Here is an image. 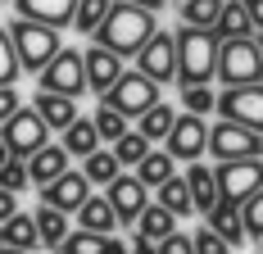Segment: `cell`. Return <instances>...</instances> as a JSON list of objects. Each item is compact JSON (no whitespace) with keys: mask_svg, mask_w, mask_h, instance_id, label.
<instances>
[{"mask_svg":"<svg viewBox=\"0 0 263 254\" xmlns=\"http://www.w3.org/2000/svg\"><path fill=\"white\" fill-rule=\"evenodd\" d=\"M155 32H159V14L136 9V5H127V0H114L109 14H105V23L91 32V41L105 46V50H114L118 59H136V50H141Z\"/></svg>","mask_w":263,"mask_h":254,"instance_id":"obj_1","label":"cell"},{"mask_svg":"<svg viewBox=\"0 0 263 254\" xmlns=\"http://www.w3.org/2000/svg\"><path fill=\"white\" fill-rule=\"evenodd\" d=\"M100 254H132V245L118 241V236H105V241H100Z\"/></svg>","mask_w":263,"mask_h":254,"instance_id":"obj_44","label":"cell"},{"mask_svg":"<svg viewBox=\"0 0 263 254\" xmlns=\"http://www.w3.org/2000/svg\"><path fill=\"white\" fill-rule=\"evenodd\" d=\"M127 5H136V9H150V14H163V5H168V0H127Z\"/></svg>","mask_w":263,"mask_h":254,"instance_id":"obj_46","label":"cell"},{"mask_svg":"<svg viewBox=\"0 0 263 254\" xmlns=\"http://www.w3.org/2000/svg\"><path fill=\"white\" fill-rule=\"evenodd\" d=\"M213 177H218V200L240 209L263 186V159H227L213 168Z\"/></svg>","mask_w":263,"mask_h":254,"instance_id":"obj_9","label":"cell"},{"mask_svg":"<svg viewBox=\"0 0 263 254\" xmlns=\"http://www.w3.org/2000/svg\"><path fill=\"white\" fill-rule=\"evenodd\" d=\"M36 91H50V96H68V100H78L86 96V73H82V50H68V46H59L50 64L36 73Z\"/></svg>","mask_w":263,"mask_h":254,"instance_id":"obj_7","label":"cell"},{"mask_svg":"<svg viewBox=\"0 0 263 254\" xmlns=\"http://www.w3.org/2000/svg\"><path fill=\"white\" fill-rule=\"evenodd\" d=\"M259 55H263V37H259Z\"/></svg>","mask_w":263,"mask_h":254,"instance_id":"obj_50","label":"cell"},{"mask_svg":"<svg viewBox=\"0 0 263 254\" xmlns=\"http://www.w3.org/2000/svg\"><path fill=\"white\" fill-rule=\"evenodd\" d=\"M191 250L195 254H232V245H227L222 236H213L209 227H195L191 231Z\"/></svg>","mask_w":263,"mask_h":254,"instance_id":"obj_40","label":"cell"},{"mask_svg":"<svg viewBox=\"0 0 263 254\" xmlns=\"http://www.w3.org/2000/svg\"><path fill=\"white\" fill-rule=\"evenodd\" d=\"M109 150H114V159H118L123 168H136V164H141L145 154L155 150V146H150V141H145V136H141L136 127H127V132H123V136H118V141H114Z\"/></svg>","mask_w":263,"mask_h":254,"instance_id":"obj_31","label":"cell"},{"mask_svg":"<svg viewBox=\"0 0 263 254\" xmlns=\"http://www.w3.org/2000/svg\"><path fill=\"white\" fill-rule=\"evenodd\" d=\"M204 227H209L213 236H222L232 250L245 245V223H240V209H236V204H222V200H218L209 213H204Z\"/></svg>","mask_w":263,"mask_h":254,"instance_id":"obj_19","label":"cell"},{"mask_svg":"<svg viewBox=\"0 0 263 254\" xmlns=\"http://www.w3.org/2000/svg\"><path fill=\"white\" fill-rule=\"evenodd\" d=\"M5 159H9V150H5V141H0V164H5Z\"/></svg>","mask_w":263,"mask_h":254,"instance_id":"obj_49","label":"cell"},{"mask_svg":"<svg viewBox=\"0 0 263 254\" xmlns=\"http://www.w3.org/2000/svg\"><path fill=\"white\" fill-rule=\"evenodd\" d=\"M23 164H27V182H32V186H46V182H54L59 173L73 168V164H68V150H64L59 141H46L36 154H27Z\"/></svg>","mask_w":263,"mask_h":254,"instance_id":"obj_16","label":"cell"},{"mask_svg":"<svg viewBox=\"0 0 263 254\" xmlns=\"http://www.w3.org/2000/svg\"><path fill=\"white\" fill-rule=\"evenodd\" d=\"M173 231H177V218H173L168 209H159L155 200L141 209V218H136V236H145V241H155V245H159V241L173 236Z\"/></svg>","mask_w":263,"mask_h":254,"instance_id":"obj_26","label":"cell"},{"mask_svg":"<svg viewBox=\"0 0 263 254\" xmlns=\"http://www.w3.org/2000/svg\"><path fill=\"white\" fill-rule=\"evenodd\" d=\"M0 141H5L9 159H27V154H36L50 141V127L41 123V114H36L32 104H18V109L0 123Z\"/></svg>","mask_w":263,"mask_h":254,"instance_id":"obj_5","label":"cell"},{"mask_svg":"<svg viewBox=\"0 0 263 254\" xmlns=\"http://www.w3.org/2000/svg\"><path fill=\"white\" fill-rule=\"evenodd\" d=\"M82 73H86V91L105 100V91L123 77V59H118L114 50H105V46L91 41V50H82Z\"/></svg>","mask_w":263,"mask_h":254,"instance_id":"obj_15","label":"cell"},{"mask_svg":"<svg viewBox=\"0 0 263 254\" xmlns=\"http://www.w3.org/2000/svg\"><path fill=\"white\" fill-rule=\"evenodd\" d=\"M132 173H136V182H141V186H150V191H155L159 182H168L173 173H177V164H173V154H168V150H150L136 168H132Z\"/></svg>","mask_w":263,"mask_h":254,"instance_id":"obj_28","label":"cell"},{"mask_svg":"<svg viewBox=\"0 0 263 254\" xmlns=\"http://www.w3.org/2000/svg\"><path fill=\"white\" fill-rule=\"evenodd\" d=\"M213 77L222 86H250L263 82V55L254 37H232V41H218V68Z\"/></svg>","mask_w":263,"mask_h":254,"instance_id":"obj_4","label":"cell"},{"mask_svg":"<svg viewBox=\"0 0 263 254\" xmlns=\"http://www.w3.org/2000/svg\"><path fill=\"white\" fill-rule=\"evenodd\" d=\"M204 141H209V123L195 118V114H177L173 132L163 136V150L177 164H195V159H204Z\"/></svg>","mask_w":263,"mask_h":254,"instance_id":"obj_12","label":"cell"},{"mask_svg":"<svg viewBox=\"0 0 263 254\" xmlns=\"http://www.w3.org/2000/svg\"><path fill=\"white\" fill-rule=\"evenodd\" d=\"M78 173L91 182V186H109V182L123 173V164L114 159V150H91L86 159H82V168H78Z\"/></svg>","mask_w":263,"mask_h":254,"instance_id":"obj_29","label":"cell"},{"mask_svg":"<svg viewBox=\"0 0 263 254\" xmlns=\"http://www.w3.org/2000/svg\"><path fill=\"white\" fill-rule=\"evenodd\" d=\"M59 146L68 150V159H86L91 150H100V136H96V127H91V118H73V123L59 132Z\"/></svg>","mask_w":263,"mask_h":254,"instance_id":"obj_23","label":"cell"},{"mask_svg":"<svg viewBox=\"0 0 263 254\" xmlns=\"http://www.w3.org/2000/svg\"><path fill=\"white\" fill-rule=\"evenodd\" d=\"M177 86H209L218 68V37L204 27H177Z\"/></svg>","mask_w":263,"mask_h":254,"instance_id":"obj_2","label":"cell"},{"mask_svg":"<svg viewBox=\"0 0 263 254\" xmlns=\"http://www.w3.org/2000/svg\"><path fill=\"white\" fill-rule=\"evenodd\" d=\"M213 114L263 136V82H250V86H222V91H218V104H213Z\"/></svg>","mask_w":263,"mask_h":254,"instance_id":"obj_6","label":"cell"},{"mask_svg":"<svg viewBox=\"0 0 263 254\" xmlns=\"http://www.w3.org/2000/svg\"><path fill=\"white\" fill-rule=\"evenodd\" d=\"M18 55H14V46H9V32L0 27V86H14L18 82Z\"/></svg>","mask_w":263,"mask_h":254,"instance_id":"obj_39","label":"cell"},{"mask_svg":"<svg viewBox=\"0 0 263 254\" xmlns=\"http://www.w3.org/2000/svg\"><path fill=\"white\" fill-rule=\"evenodd\" d=\"M186 191H191V204H195V213H209L213 204H218V177H213L209 164H186Z\"/></svg>","mask_w":263,"mask_h":254,"instance_id":"obj_18","label":"cell"},{"mask_svg":"<svg viewBox=\"0 0 263 254\" xmlns=\"http://www.w3.org/2000/svg\"><path fill=\"white\" fill-rule=\"evenodd\" d=\"M0 254H27V250H14V245H0Z\"/></svg>","mask_w":263,"mask_h":254,"instance_id":"obj_48","label":"cell"},{"mask_svg":"<svg viewBox=\"0 0 263 254\" xmlns=\"http://www.w3.org/2000/svg\"><path fill=\"white\" fill-rule=\"evenodd\" d=\"M41 191V204H50V209H59V213H78L82 209V200L91 195V182L82 177L78 168H68V173H59L54 182H46V186H36Z\"/></svg>","mask_w":263,"mask_h":254,"instance_id":"obj_14","label":"cell"},{"mask_svg":"<svg viewBox=\"0 0 263 254\" xmlns=\"http://www.w3.org/2000/svg\"><path fill=\"white\" fill-rule=\"evenodd\" d=\"M136 73H145L150 82H159V86L177 82V41H173V32L159 27L155 37L136 50Z\"/></svg>","mask_w":263,"mask_h":254,"instance_id":"obj_11","label":"cell"},{"mask_svg":"<svg viewBox=\"0 0 263 254\" xmlns=\"http://www.w3.org/2000/svg\"><path fill=\"white\" fill-rule=\"evenodd\" d=\"M213 104H218V91H209V86H182V114L209 118Z\"/></svg>","mask_w":263,"mask_h":254,"instance_id":"obj_35","label":"cell"},{"mask_svg":"<svg viewBox=\"0 0 263 254\" xmlns=\"http://www.w3.org/2000/svg\"><path fill=\"white\" fill-rule=\"evenodd\" d=\"M204 150H209L218 164H227V159H263V136L250 132V127H236V123H227V118H218V123L209 127Z\"/></svg>","mask_w":263,"mask_h":254,"instance_id":"obj_10","label":"cell"},{"mask_svg":"<svg viewBox=\"0 0 263 254\" xmlns=\"http://www.w3.org/2000/svg\"><path fill=\"white\" fill-rule=\"evenodd\" d=\"M5 32H9V46L18 55V68H23V73H41L54 55H59V46H64L54 27L32 23V19H14Z\"/></svg>","mask_w":263,"mask_h":254,"instance_id":"obj_3","label":"cell"},{"mask_svg":"<svg viewBox=\"0 0 263 254\" xmlns=\"http://www.w3.org/2000/svg\"><path fill=\"white\" fill-rule=\"evenodd\" d=\"M78 227L82 231H96V236H114L118 213H114V204H109L105 195H86L82 209H78Z\"/></svg>","mask_w":263,"mask_h":254,"instance_id":"obj_21","label":"cell"},{"mask_svg":"<svg viewBox=\"0 0 263 254\" xmlns=\"http://www.w3.org/2000/svg\"><path fill=\"white\" fill-rule=\"evenodd\" d=\"M32 109L41 114V123L50 127V132H64V127L78 118V100H68V96H50V91H36V96H32Z\"/></svg>","mask_w":263,"mask_h":254,"instance_id":"obj_20","label":"cell"},{"mask_svg":"<svg viewBox=\"0 0 263 254\" xmlns=\"http://www.w3.org/2000/svg\"><path fill=\"white\" fill-rule=\"evenodd\" d=\"M0 245H14V250H36L41 245V236H36V223H32V213H14L9 223H0Z\"/></svg>","mask_w":263,"mask_h":254,"instance_id":"obj_25","label":"cell"},{"mask_svg":"<svg viewBox=\"0 0 263 254\" xmlns=\"http://www.w3.org/2000/svg\"><path fill=\"white\" fill-rule=\"evenodd\" d=\"M105 200L114 204V213H118V227H136L141 209L150 204V186H141L136 173H118V177L105 186Z\"/></svg>","mask_w":263,"mask_h":254,"instance_id":"obj_13","label":"cell"},{"mask_svg":"<svg viewBox=\"0 0 263 254\" xmlns=\"http://www.w3.org/2000/svg\"><path fill=\"white\" fill-rule=\"evenodd\" d=\"M109 5H114V0H78V9H73V27H78L82 37H91L96 27L105 23Z\"/></svg>","mask_w":263,"mask_h":254,"instance_id":"obj_34","label":"cell"},{"mask_svg":"<svg viewBox=\"0 0 263 254\" xmlns=\"http://www.w3.org/2000/svg\"><path fill=\"white\" fill-rule=\"evenodd\" d=\"M245 14H250V27L263 32V0H245Z\"/></svg>","mask_w":263,"mask_h":254,"instance_id":"obj_45","label":"cell"},{"mask_svg":"<svg viewBox=\"0 0 263 254\" xmlns=\"http://www.w3.org/2000/svg\"><path fill=\"white\" fill-rule=\"evenodd\" d=\"M222 14V0H182V27H204L209 32Z\"/></svg>","mask_w":263,"mask_h":254,"instance_id":"obj_32","label":"cell"},{"mask_svg":"<svg viewBox=\"0 0 263 254\" xmlns=\"http://www.w3.org/2000/svg\"><path fill=\"white\" fill-rule=\"evenodd\" d=\"M18 213V195H9V191H0V223H9Z\"/></svg>","mask_w":263,"mask_h":254,"instance_id":"obj_43","label":"cell"},{"mask_svg":"<svg viewBox=\"0 0 263 254\" xmlns=\"http://www.w3.org/2000/svg\"><path fill=\"white\" fill-rule=\"evenodd\" d=\"M218 41H232V37H250L254 27H250V14H245V0H222V14H218V23L209 27Z\"/></svg>","mask_w":263,"mask_h":254,"instance_id":"obj_24","label":"cell"},{"mask_svg":"<svg viewBox=\"0 0 263 254\" xmlns=\"http://www.w3.org/2000/svg\"><path fill=\"white\" fill-rule=\"evenodd\" d=\"M173 118H177V114H173V104H168V100H159V104H150V109L136 118V132H141V136L155 146V141H163V136L173 132Z\"/></svg>","mask_w":263,"mask_h":254,"instance_id":"obj_27","label":"cell"},{"mask_svg":"<svg viewBox=\"0 0 263 254\" xmlns=\"http://www.w3.org/2000/svg\"><path fill=\"white\" fill-rule=\"evenodd\" d=\"M50 254H59V250H50Z\"/></svg>","mask_w":263,"mask_h":254,"instance_id":"obj_51","label":"cell"},{"mask_svg":"<svg viewBox=\"0 0 263 254\" xmlns=\"http://www.w3.org/2000/svg\"><path fill=\"white\" fill-rule=\"evenodd\" d=\"M155 204H159V209H168L173 218H191V213H195V204H191V191H186V177H182V173H173L168 182H159V186H155Z\"/></svg>","mask_w":263,"mask_h":254,"instance_id":"obj_22","label":"cell"},{"mask_svg":"<svg viewBox=\"0 0 263 254\" xmlns=\"http://www.w3.org/2000/svg\"><path fill=\"white\" fill-rule=\"evenodd\" d=\"M73 9H78V0H14V14H18V19L46 23V27H54V32L73 23Z\"/></svg>","mask_w":263,"mask_h":254,"instance_id":"obj_17","label":"cell"},{"mask_svg":"<svg viewBox=\"0 0 263 254\" xmlns=\"http://www.w3.org/2000/svg\"><path fill=\"white\" fill-rule=\"evenodd\" d=\"M159 100H163L159 82H150L145 73H127V68H123V77L105 91V104L118 109L123 118H141V114H145L150 104H159Z\"/></svg>","mask_w":263,"mask_h":254,"instance_id":"obj_8","label":"cell"},{"mask_svg":"<svg viewBox=\"0 0 263 254\" xmlns=\"http://www.w3.org/2000/svg\"><path fill=\"white\" fill-rule=\"evenodd\" d=\"M91 127H96V136H100V141H109V146H114V141H118V136L132 127V118H123L118 109H109V104L100 100V109L91 114Z\"/></svg>","mask_w":263,"mask_h":254,"instance_id":"obj_33","label":"cell"},{"mask_svg":"<svg viewBox=\"0 0 263 254\" xmlns=\"http://www.w3.org/2000/svg\"><path fill=\"white\" fill-rule=\"evenodd\" d=\"M155 250L159 254H195V250H191V231H173V236H163Z\"/></svg>","mask_w":263,"mask_h":254,"instance_id":"obj_41","label":"cell"},{"mask_svg":"<svg viewBox=\"0 0 263 254\" xmlns=\"http://www.w3.org/2000/svg\"><path fill=\"white\" fill-rule=\"evenodd\" d=\"M32 223H36L41 245H50V250H59V241L68 236V213H59V209H50V204H41V209L32 213Z\"/></svg>","mask_w":263,"mask_h":254,"instance_id":"obj_30","label":"cell"},{"mask_svg":"<svg viewBox=\"0 0 263 254\" xmlns=\"http://www.w3.org/2000/svg\"><path fill=\"white\" fill-rule=\"evenodd\" d=\"M18 104H23V96H18L14 86H0V123H5V118H9Z\"/></svg>","mask_w":263,"mask_h":254,"instance_id":"obj_42","label":"cell"},{"mask_svg":"<svg viewBox=\"0 0 263 254\" xmlns=\"http://www.w3.org/2000/svg\"><path fill=\"white\" fill-rule=\"evenodd\" d=\"M132 254H159V250H155V241H145V236H136V241H132Z\"/></svg>","mask_w":263,"mask_h":254,"instance_id":"obj_47","label":"cell"},{"mask_svg":"<svg viewBox=\"0 0 263 254\" xmlns=\"http://www.w3.org/2000/svg\"><path fill=\"white\" fill-rule=\"evenodd\" d=\"M27 186H32V182H27V164L23 159H5V164H0V191L23 195Z\"/></svg>","mask_w":263,"mask_h":254,"instance_id":"obj_38","label":"cell"},{"mask_svg":"<svg viewBox=\"0 0 263 254\" xmlns=\"http://www.w3.org/2000/svg\"><path fill=\"white\" fill-rule=\"evenodd\" d=\"M100 241L96 231H82V227H68V236L59 241V254H100Z\"/></svg>","mask_w":263,"mask_h":254,"instance_id":"obj_37","label":"cell"},{"mask_svg":"<svg viewBox=\"0 0 263 254\" xmlns=\"http://www.w3.org/2000/svg\"><path fill=\"white\" fill-rule=\"evenodd\" d=\"M240 223H245V241H263V186L240 204Z\"/></svg>","mask_w":263,"mask_h":254,"instance_id":"obj_36","label":"cell"}]
</instances>
